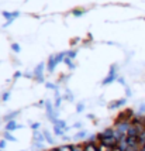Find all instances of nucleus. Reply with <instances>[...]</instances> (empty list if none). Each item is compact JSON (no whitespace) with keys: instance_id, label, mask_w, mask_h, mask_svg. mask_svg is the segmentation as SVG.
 Masks as SVG:
<instances>
[{"instance_id":"4be33fe9","label":"nucleus","mask_w":145,"mask_h":151,"mask_svg":"<svg viewBox=\"0 0 145 151\" xmlns=\"http://www.w3.org/2000/svg\"><path fill=\"white\" fill-rule=\"evenodd\" d=\"M83 109H85V104H83V103H78V106H76V111H78V113H82V111H83Z\"/></svg>"},{"instance_id":"a878e982","label":"nucleus","mask_w":145,"mask_h":151,"mask_svg":"<svg viewBox=\"0 0 145 151\" xmlns=\"http://www.w3.org/2000/svg\"><path fill=\"white\" fill-rule=\"evenodd\" d=\"M31 128H32V130H38V128H40V123H32Z\"/></svg>"},{"instance_id":"1a4fd4ad","label":"nucleus","mask_w":145,"mask_h":151,"mask_svg":"<svg viewBox=\"0 0 145 151\" xmlns=\"http://www.w3.org/2000/svg\"><path fill=\"white\" fill-rule=\"evenodd\" d=\"M97 148H99V151H113L114 147H109V145H106V144H103V143H100V141H99Z\"/></svg>"},{"instance_id":"c85d7f7f","label":"nucleus","mask_w":145,"mask_h":151,"mask_svg":"<svg viewBox=\"0 0 145 151\" xmlns=\"http://www.w3.org/2000/svg\"><path fill=\"white\" fill-rule=\"evenodd\" d=\"M125 95H127V97L131 96V89H130L128 86H125Z\"/></svg>"},{"instance_id":"0eeeda50","label":"nucleus","mask_w":145,"mask_h":151,"mask_svg":"<svg viewBox=\"0 0 145 151\" xmlns=\"http://www.w3.org/2000/svg\"><path fill=\"white\" fill-rule=\"evenodd\" d=\"M85 150L86 151H99V148H97V144L92 143V141H88V143L85 144Z\"/></svg>"},{"instance_id":"2eb2a0df","label":"nucleus","mask_w":145,"mask_h":151,"mask_svg":"<svg viewBox=\"0 0 145 151\" xmlns=\"http://www.w3.org/2000/svg\"><path fill=\"white\" fill-rule=\"evenodd\" d=\"M86 135H88V131H86V130H82V131H79V133H76L75 138H76V140H81V138H85Z\"/></svg>"},{"instance_id":"b1692460","label":"nucleus","mask_w":145,"mask_h":151,"mask_svg":"<svg viewBox=\"0 0 145 151\" xmlns=\"http://www.w3.org/2000/svg\"><path fill=\"white\" fill-rule=\"evenodd\" d=\"M8 97H10V92H4L3 96H1V99H3V102H7Z\"/></svg>"},{"instance_id":"f03ea898","label":"nucleus","mask_w":145,"mask_h":151,"mask_svg":"<svg viewBox=\"0 0 145 151\" xmlns=\"http://www.w3.org/2000/svg\"><path fill=\"white\" fill-rule=\"evenodd\" d=\"M44 69H45V64L41 62L35 66L34 69V79L37 80L38 83H44Z\"/></svg>"},{"instance_id":"f257e3e1","label":"nucleus","mask_w":145,"mask_h":151,"mask_svg":"<svg viewBox=\"0 0 145 151\" xmlns=\"http://www.w3.org/2000/svg\"><path fill=\"white\" fill-rule=\"evenodd\" d=\"M118 79V76H117V65L113 64L110 66V71L107 73V76H106L104 79L102 80V85H110L111 82Z\"/></svg>"},{"instance_id":"39448f33","label":"nucleus","mask_w":145,"mask_h":151,"mask_svg":"<svg viewBox=\"0 0 145 151\" xmlns=\"http://www.w3.org/2000/svg\"><path fill=\"white\" fill-rule=\"evenodd\" d=\"M125 102H127V99H120V100H116V102H113V103L109 104V109H110V110H113V109L121 107V106H124V104H125Z\"/></svg>"},{"instance_id":"cd10ccee","label":"nucleus","mask_w":145,"mask_h":151,"mask_svg":"<svg viewBox=\"0 0 145 151\" xmlns=\"http://www.w3.org/2000/svg\"><path fill=\"white\" fill-rule=\"evenodd\" d=\"M118 83H121V85H124V86H127V83H125V80H124V78H121V76H118Z\"/></svg>"},{"instance_id":"c756f323","label":"nucleus","mask_w":145,"mask_h":151,"mask_svg":"<svg viewBox=\"0 0 145 151\" xmlns=\"http://www.w3.org/2000/svg\"><path fill=\"white\" fill-rule=\"evenodd\" d=\"M21 75H23V73H21V72H20V71H17L16 73H14V80H16V79H18V78H20V76H21Z\"/></svg>"},{"instance_id":"20e7f679","label":"nucleus","mask_w":145,"mask_h":151,"mask_svg":"<svg viewBox=\"0 0 145 151\" xmlns=\"http://www.w3.org/2000/svg\"><path fill=\"white\" fill-rule=\"evenodd\" d=\"M23 126H20V124H17L16 120H11V121H7V124H6V131H13V130H17V128H21Z\"/></svg>"},{"instance_id":"f704fd0d","label":"nucleus","mask_w":145,"mask_h":151,"mask_svg":"<svg viewBox=\"0 0 145 151\" xmlns=\"http://www.w3.org/2000/svg\"><path fill=\"white\" fill-rule=\"evenodd\" d=\"M0 151H1V150H0Z\"/></svg>"},{"instance_id":"f3484780","label":"nucleus","mask_w":145,"mask_h":151,"mask_svg":"<svg viewBox=\"0 0 145 151\" xmlns=\"http://www.w3.org/2000/svg\"><path fill=\"white\" fill-rule=\"evenodd\" d=\"M58 151H72V145H68V144L61 145V147H58Z\"/></svg>"},{"instance_id":"473e14b6","label":"nucleus","mask_w":145,"mask_h":151,"mask_svg":"<svg viewBox=\"0 0 145 151\" xmlns=\"http://www.w3.org/2000/svg\"><path fill=\"white\" fill-rule=\"evenodd\" d=\"M51 151H58V148H54V150H51Z\"/></svg>"},{"instance_id":"bb28decb","label":"nucleus","mask_w":145,"mask_h":151,"mask_svg":"<svg viewBox=\"0 0 145 151\" xmlns=\"http://www.w3.org/2000/svg\"><path fill=\"white\" fill-rule=\"evenodd\" d=\"M6 148V140H0V150Z\"/></svg>"},{"instance_id":"f8f14e48","label":"nucleus","mask_w":145,"mask_h":151,"mask_svg":"<svg viewBox=\"0 0 145 151\" xmlns=\"http://www.w3.org/2000/svg\"><path fill=\"white\" fill-rule=\"evenodd\" d=\"M42 133H44V137H45V141H48L49 144H54V138H52V135L48 130H44Z\"/></svg>"},{"instance_id":"412c9836","label":"nucleus","mask_w":145,"mask_h":151,"mask_svg":"<svg viewBox=\"0 0 145 151\" xmlns=\"http://www.w3.org/2000/svg\"><path fill=\"white\" fill-rule=\"evenodd\" d=\"M11 49H13L14 52H17V54H18V52L21 51V49H20V45H18V44H11Z\"/></svg>"},{"instance_id":"aec40b11","label":"nucleus","mask_w":145,"mask_h":151,"mask_svg":"<svg viewBox=\"0 0 145 151\" xmlns=\"http://www.w3.org/2000/svg\"><path fill=\"white\" fill-rule=\"evenodd\" d=\"M76 54H78V51L76 49H71V51H68V58H71V59H73L75 56H76Z\"/></svg>"},{"instance_id":"a211bd4d","label":"nucleus","mask_w":145,"mask_h":151,"mask_svg":"<svg viewBox=\"0 0 145 151\" xmlns=\"http://www.w3.org/2000/svg\"><path fill=\"white\" fill-rule=\"evenodd\" d=\"M45 86L47 89H52V90H58V86L55 83H52V82H45Z\"/></svg>"},{"instance_id":"4468645a","label":"nucleus","mask_w":145,"mask_h":151,"mask_svg":"<svg viewBox=\"0 0 145 151\" xmlns=\"http://www.w3.org/2000/svg\"><path fill=\"white\" fill-rule=\"evenodd\" d=\"M54 124H57V126H59L61 128H64L65 131L68 130V126H66V123H65V120H57Z\"/></svg>"},{"instance_id":"2f4dec72","label":"nucleus","mask_w":145,"mask_h":151,"mask_svg":"<svg viewBox=\"0 0 145 151\" xmlns=\"http://www.w3.org/2000/svg\"><path fill=\"white\" fill-rule=\"evenodd\" d=\"M113 151H123V150H121L120 147H114V148H113Z\"/></svg>"},{"instance_id":"393cba45","label":"nucleus","mask_w":145,"mask_h":151,"mask_svg":"<svg viewBox=\"0 0 145 151\" xmlns=\"http://www.w3.org/2000/svg\"><path fill=\"white\" fill-rule=\"evenodd\" d=\"M142 113H145V103H142L138 109V114H142Z\"/></svg>"},{"instance_id":"5701e85b","label":"nucleus","mask_w":145,"mask_h":151,"mask_svg":"<svg viewBox=\"0 0 145 151\" xmlns=\"http://www.w3.org/2000/svg\"><path fill=\"white\" fill-rule=\"evenodd\" d=\"M65 99H68V100H71V102H73V95L69 92V90H66V95H65Z\"/></svg>"},{"instance_id":"9b49d317","label":"nucleus","mask_w":145,"mask_h":151,"mask_svg":"<svg viewBox=\"0 0 145 151\" xmlns=\"http://www.w3.org/2000/svg\"><path fill=\"white\" fill-rule=\"evenodd\" d=\"M18 114V111H11V113H8V114H6L4 117H3V120H6V121H11V120L16 119V116Z\"/></svg>"},{"instance_id":"6ab92c4d","label":"nucleus","mask_w":145,"mask_h":151,"mask_svg":"<svg viewBox=\"0 0 145 151\" xmlns=\"http://www.w3.org/2000/svg\"><path fill=\"white\" fill-rule=\"evenodd\" d=\"M72 151H86V150H85V145L75 144V145H72Z\"/></svg>"},{"instance_id":"9d476101","label":"nucleus","mask_w":145,"mask_h":151,"mask_svg":"<svg viewBox=\"0 0 145 151\" xmlns=\"http://www.w3.org/2000/svg\"><path fill=\"white\" fill-rule=\"evenodd\" d=\"M54 133H55V135H59V137H64L65 130H64V128H61L59 126H57V124H54Z\"/></svg>"},{"instance_id":"7c9ffc66","label":"nucleus","mask_w":145,"mask_h":151,"mask_svg":"<svg viewBox=\"0 0 145 151\" xmlns=\"http://www.w3.org/2000/svg\"><path fill=\"white\" fill-rule=\"evenodd\" d=\"M81 126H82L81 123H75V126H73V127H76V128H79V127H81Z\"/></svg>"},{"instance_id":"ddd939ff","label":"nucleus","mask_w":145,"mask_h":151,"mask_svg":"<svg viewBox=\"0 0 145 151\" xmlns=\"http://www.w3.org/2000/svg\"><path fill=\"white\" fill-rule=\"evenodd\" d=\"M64 62H65L66 65H68V68H69V69H75V68H76V65L73 64V61L71 59V58H68V56L65 58V61H64Z\"/></svg>"},{"instance_id":"72a5a7b5","label":"nucleus","mask_w":145,"mask_h":151,"mask_svg":"<svg viewBox=\"0 0 145 151\" xmlns=\"http://www.w3.org/2000/svg\"><path fill=\"white\" fill-rule=\"evenodd\" d=\"M21 151H24V150H21Z\"/></svg>"},{"instance_id":"dca6fc26","label":"nucleus","mask_w":145,"mask_h":151,"mask_svg":"<svg viewBox=\"0 0 145 151\" xmlns=\"http://www.w3.org/2000/svg\"><path fill=\"white\" fill-rule=\"evenodd\" d=\"M3 135H4V140H8V141H17V138L10 134V131H6Z\"/></svg>"},{"instance_id":"7ed1b4c3","label":"nucleus","mask_w":145,"mask_h":151,"mask_svg":"<svg viewBox=\"0 0 145 151\" xmlns=\"http://www.w3.org/2000/svg\"><path fill=\"white\" fill-rule=\"evenodd\" d=\"M57 61H55V55H51L48 56V64H47V69H48V72L51 73V72H54V69H55V66H57Z\"/></svg>"},{"instance_id":"6e6552de","label":"nucleus","mask_w":145,"mask_h":151,"mask_svg":"<svg viewBox=\"0 0 145 151\" xmlns=\"http://www.w3.org/2000/svg\"><path fill=\"white\" fill-rule=\"evenodd\" d=\"M66 55H68V51H64V52H59V54H57V55H55V61H57V64H59V62H64L65 58H66Z\"/></svg>"},{"instance_id":"423d86ee","label":"nucleus","mask_w":145,"mask_h":151,"mask_svg":"<svg viewBox=\"0 0 145 151\" xmlns=\"http://www.w3.org/2000/svg\"><path fill=\"white\" fill-rule=\"evenodd\" d=\"M34 140H35V143H44L45 141L44 133H40L38 130H34Z\"/></svg>"}]
</instances>
